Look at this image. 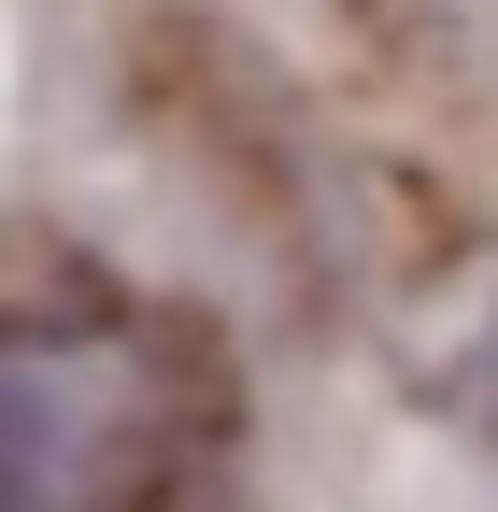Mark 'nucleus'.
Returning a JSON list of instances; mask_svg holds the SVG:
<instances>
[{"label": "nucleus", "instance_id": "1", "mask_svg": "<svg viewBox=\"0 0 498 512\" xmlns=\"http://www.w3.org/2000/svg\"><path fill=\"white\" fill-rule=\"evenodd\" d=\"M442 399L498 441V271H470V299H456V356H442Z\"/></svg>", "mask_w": 498, "mask_h": 512}]
</instances>
